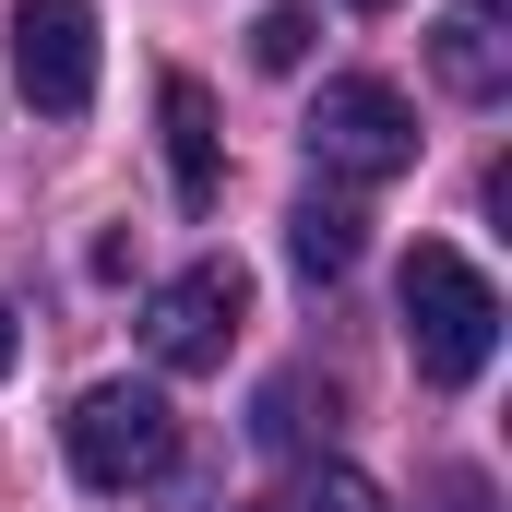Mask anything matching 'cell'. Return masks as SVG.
Instances as JSON below:
<instances>
[{"mask_svg":"<svg viewBox=\"0 0 512 512\" xmlns=\"http://www.w3.org/2000/svg\"><path fill=\"white\" fill-rule=\"evenodd\" d=\"M12 346H24V334H12V310H0V370H12Z\"/></svg>","mask_w":512,"mask_h":512,"instance_id":"4fadbf2b","label":"cell"},{"mask_svg":"<svg viewBox=\"0 0 512 512\" xmlns=\"http://www.w3.org/2000/svg\"><path fill=\"white\" fill-rule=\"evenodd\" d=\"M72 465H84V489H155V477L179 465L167 393L155 382H96L84 405H72Z\"/></svg>","mask_w":512,"mask_h":512,"instance_id":"3957f363","label":"cell"},{"mask_svg":"<svg viewBox=\"0 0 512 512\" xmlns=\"http://www.w3.org/2000/svg\"><path fill=\"white\" fill-rule=\"evenodd\" d=\"M12 72H24V108L72 120L96 96V0H12Z\"/></svg>","mask_w":512,"mask_h":512,"instance_id":"5b68a950","label":"cell"},{"mask_svg":"<svg viewBox=\"0 0 512 512\" xmlns=\"http://www.w3.org/2000/svg\"><path fill=\"white\" fill-rule=\"evenodd\" d=\"M239 322H251V274H239L227 251H203V262H179V274L155 286V310H143V346H155V370L203 382V370H227Z\"/></svg>","mask_w":512,"mask_h":512,"instance_id":"7a4b0ae2","label":"cell"},{"mask_svg":"<svg viewBox=\"0 0 512 512\" xmlns=\"http://www.w3.org/2000/svg\"><path fill=\"white\" fill-rule=\"evenodd\" d=\"M405 346H417V382L429 393H465L501 358V286L453 251V239H417L405 251Z\"/></svg>","mask_w":512,"mask_h":512,"instance_id":"6da1fadb","label":"cell"},{"mask_svg":"<svg viewBox=\"0 0 512 512\" xmlns=\"http://www.w3.org/2000/svg\"><path fill=\"white\" fill-rule=\"evenodd\" d=\"M251 429H262V453H310V441H334V382H310V370L262 382Z\"/></svg>","mask_w":512,"mask_h":512,"instance_id":"ba28073f","label":"cell"},{"mask_svg":"<svg viewBox=\"0 0 512 512\" xmlns=\"http://www.w3.org/2000/svg\"><path fill=\"white\" fill-rule=\"evenodd\" d=\"M251 60L262 72H298V60H310V12H298V0H274V12L251 24Z\"/></svg>","mask_w":512,"mask_h":512,"instance_id":"8fae6325","label":"cell"},{"mask_svg":"<svg viewBox=\"0 0 512 512\" xmlns=\"http://www.w3.org/2000/svg\"><path fill=\"white\" fill-rule=\"evenodd\" d=\"M155 120H167V179H179V203H191V215H215V191H227V143H215V96H203L191 72H167V84H155Z\"/></svg>","mask_w":512,"mask_h":512,"instance_id":"8992f818","label":"cell"},{"mask_svg":"<svg viewBox=\"0 0 512 512\" xmlns=\"http://www.w3.org/2000/svg\"><path fill=\"white\" fill-rule=\"evenodd\" d=\"M251 512H382V489L358 477V465H298L274 501H251Z\"/></svg>","mask_w":512,"mask_h":512,"instance_id":"30bf717a","label":"cell"},{"mask_svg":"<svg viewBox=\"0 0 512 512\" xmlns=\"http://www.w3.org/2000/svg\"><path fill=\"white\" fill-rule=\"evenodd\" d=\"M298 131H310V155H322L334 179H405V167H417V108L393 96L382 72H334Z\"/></svg>","mask_w":512,"mask_h":512,"instance_id":"277c9868","label":"cell"},{"mask_svg":"<svg viewBox=\"0 0 512 512\" xmlns=\"http://www.w3.org/2000/svg\"><path fill=\"white\" fill-rule=\"evenodd\" d=\"M358 12H393V0H358Z\"/></svg>","mask_w":512,"mask_h":512,"instance_id":"5bb4252c","label":"cell"},{"mask_svg":"<svg viewBox=\"0 0 512 512\" xmlns=\"http://www.w3.org/2000/svg\"><path fill=\"white\" fill-rule=\"evenodd\" d=\"M429 60H441V84L453 96H512V0H453V24L429 36Z\"/></svg>","mask_w":512,"mask_h":512,"instance_id":"52a82bcc","label":"cell"},{"mask_svg":"<svg viewBox=\"0 0 512 512\" xmlns=\"http://www.w3.org/2000/svg\"><path fill=\"white\" fill-rule=\"evenodd\" d=\"M286 262H298L310 286L358 274V203H298V215H286Z\"/></svg>","mask_w":512,"mask_h":512,"instance_id":"9c48e42d","label":"cell"},{"mask_svg":"<svg viewBox=\"0 0 512 512\" xmlns=\"http://www.w3.org/2000/svg\"><path fill=\"white\" fill-rule=\"evenodd\" d=\"M441 512H489V477H441Z\"/></svg>","mask_w":512,"mask_h":512,"instance_id":"7c38bea8","label":"cell"}]
</instances>
